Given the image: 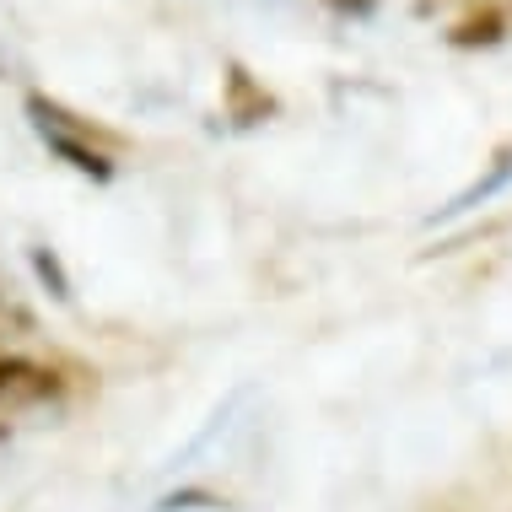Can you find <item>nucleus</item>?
<instances>
[{
    "label": "nucleus",
    "mask_w": 512,
    "mask_h": 512,
    "mask_svg": "<svg viewBox=\"0 0 512 512\" xmlns=\"http://www.w3.org/2000/svg\"><path fill=\"white\" fill-rule=\"evenodd\" d=\"M507 184H512V151H502V157H496V168H491L486 178H480V184H469L464 195H453L448 205H442V211H437V221H448V216H459V211H469V205L491 200L496 189H507Z\"/></svg>",
    "instance_id": "f257e3e1"
},
{
    "label": "nucleus",
    "mask_w": 512,
    "mask_h": 512,
    "mask_svg": "<svg viewBox=\"0 0 512 512\" xmlns=\"http://www.w3.org/2000/svg\"><path fill=\"white\" fill-rule=\"evenodd\" d=\"M502 11H475V17H464L459 27H453V33H448V44L453 49H496V44H502Z\"/></svg>",
    "instance_id": "f03ea898"
},
{
    "label": "nucleus",
    "mask_w": 512,
    "mask_h": 512,
    "mask_svg": "<svg viewBox=\"0 0 512 512\" xmlns=\"http://www.w3.org/2000/svg\"><path fill=\"white\" fill-rule=\"evenodd\" d=\"M49 151H60V157L71 162L76 173H92V178H98V184H103V178H114V162H108L98 146L76 141V135H49Z\"/></svg>",
    "instance_id": "7ed1b4c3"
},
{
    "label": "nucleus",
    "mask_w": 512,
    "mask_h": 512,
    "mask_svg": "<svg viewBox=\"0 0 512 512\" xmlns=\"http://www.w3.org/2000/svg\"><path fill=\"white\" fill-rule=\"evenodd\" d=\"M227 87H232V103H238V119H243V124H254V119L270 114V98L248 87V71H243V65H232V71H227Z\"/></svg>",
    "instance_id": "20e7f679"
},
{
    "label": "nucleus",
    "mask_w": 512,
    "mask_h": 512,
    "mask_svg": "<svg viewBox=\"0 0 512 512\" xmlns=\"http://www.w3.org/2000/svg\"><path fill=\"white\" fill-rule=\"evenodd\" d=\"M33 265H38V275H44V281L54 286V297H71V292H65V275H60V265H54V259L44 254V248L33 254Z\"/></svg>",
    "instance_id": "39448f33"
},
{
    "label": "nucleus",
    "mask_w": 512,
    "mask_h": 512,
    "mask_svg": "<svg viewBox=\"0 0 512 512\" xmlns=\"http://www.w3.org/2000/svg\"><path fill=\"white\" fill-rule=\"evenodd\" d=\"M27 372H33V367H27V362H17V356H11V362H0V394H6L17 378H27Z\"/></svg>",
    "instance_id": "423d86ee"
},
{
    "label": "nucleus",
    "mask_w": 512,
    "mask_h": 512,
    "mask_svg": "<svg viewBox=\"0 0 512 512\" xmlns=\"http://www.w3.org/2000/svg\"><path fill=\"white\" fill-rule=\"evenodd\" d=\"M335 6H351V11H367L372 0H335Z\"/></svg>",
    "instance_id": "0eeeda50"
}]
</instances>
